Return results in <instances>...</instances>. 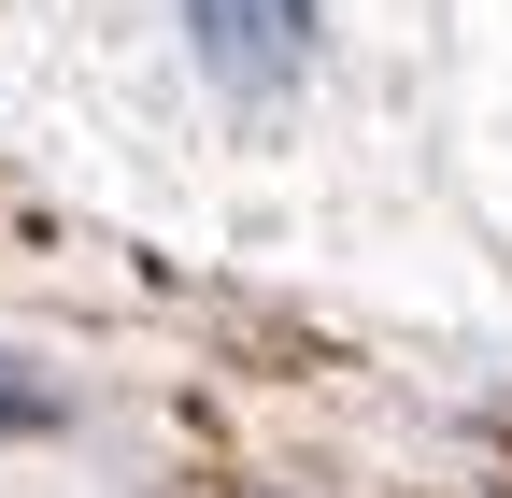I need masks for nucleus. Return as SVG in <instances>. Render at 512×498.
I'll return each instance as SVG.
<instances>
[{
  "instance_id": "2",
  "label": "nucleus",
  "mask_w": 512,
  "mask_h": 498,
  "mask_svg": "<svg viewBox=\"0 0 512 498\" xmlns=\"http://www.w3.org/2000/svg\"><path fill=\"white\" fill-rule=\"evenodd\" d=\"M0 427H57V385H29L15 356H0Z\"/></svg>"
},
{
  "instance_id": "1",
  "label": "nucleus",
  "mask_w": 512,
  "mask_h": 498,
  "mask_svg": "<svg viewBox=\"0 0 512 498\" xmlns=\"http://www.w3.org/2000/svg\"><path fill=\"white\" fill-rule=\"evenodd\" d=\"M171 29H185V72H200L242 129H271V114H299L313 86H328V0H171Z\"/></svg>"
}]
</instances>
